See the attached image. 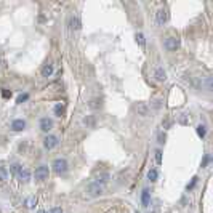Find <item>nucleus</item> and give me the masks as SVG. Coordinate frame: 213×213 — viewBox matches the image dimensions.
Segmentation results:
<instances>
[{
    "instance_id": "nucleus-29",
    "label": "nucleus",
    "mask_w": 213,
    "mask_h": 213,
    "mask_svg": "<svg viewBox=\"0 0 213 213\" xmlns=\"http://www.w3.org/2000/svg\"><path fill=\"white\" fill-rule=\"evenodd\" d=\"M2 96L3 98H11V92H10V90H7V88H3L2 90Z\"/></svg>"
},
{
    "instance_id": "nucleus-16",
    "label": "nucleus",
    "mask_w": 213,
    "mask_h": 213,
    "mask_svg": "<svg viewBox=\"0 0 213 213\" xmlns=\"http://www.w3.org/2000/svg\"><path fill=\"white\" fill-rule=\"evenodd\" d=\"M141 202H143L144 207H149V204H151V192H149V189H144L141 192Z\"/></svg>"
},
{
    "instance_id": "nucleus-37",
    "label": "nucleus",
    "mask_w": 213,
    "mask_h": 213,
    "mask_svg": "<svg viewBox=\"0 0 213 213\" xmlns=\"http://www.w3.org/2000/svg\"><path fill=\"white\" fill-rule=\"evenodd\" d=\"M149 213H159V211H157V210H151Z\"/></svg>"
},
{
    "instance_id": "nucleus-36",
    "label": "nucleus",
    "mask_w": 213,
    "mask_h": 213,
    "mask_svg": "<svg viewBox=\"0 0 213 213\" xmlns=\"http://www.w3.org/2000/svg\"><path fill=\"white\" fill-rule=\"evenodd\" d=\"M37 213H48V211H45V210H38Z\"/></svg>"
},
{
    "instance_id": "nucleus-12",
    "label": "nucleus",
    "mask_w": 213,
    "mask_h": 213,
    "mask_svg": "<svg viewBox=\"0 0 213 213\" xmlns=\"http://www.w3.org/2000/svg\"><path fill=\"white\" fill-rule=\"evenodd\" d=\"M24 128H26V122L22 119H16L11 122V130L13 131H22Z\"/></svg>"
},
{
    "instance_id": "nucleus-1",
    "label": "nucleus",
    "mask_w": 213,
    "mask_h": 213,
    "mask_svg": "<svg viewBox=\"0 0 213 213\" xmlns=\"http://www.w3.org/2000/svg\"><path fill=\"white\" fill-rule=\"evenodd\" d=\"M104 192V186L103 184H98V183H90L87 186V194L90 195V197H98V195H101Z\"/></svg>"
},
{
    "instance_id": "nucleus-7",
    "label": "nucleus",
    "mask_w": 213,
    "mask_h": 213,
    "mask_svg": "<svg viewBox=\"0 0 213 213\" xmlns=\"http://www.w3.org/2000/svg\"><path fill=\"white\" fill-rule=\"evenodd\" d=\"M155 21H157V24H159V26H164L165 22L168 21V11L165 8H159V10H157V13H155Z\"/></svg>"
},
{
    "instance_id": "nucleus-5",
    "label": "nucleus",
    "mask_w": 213,
    "mask_h": 213,
    "mask_svg": "<svg viewBox=\"0 0 213 213\" xmlns=\"http://www.w3.org/2000/svg\"><path fill=\"white\" fill-rule=\"evenodd\" d=\"M50 175V170L47 165H40L35 168V173H34V176H35V179H38V181H43V179H47Z\"/></svg>"
},
{
    "instance_id": "nucleus-4",
    "label": "nucleus",
    "mask_w": 213,
    "mask_h": 213,
    "mask_svg": "<svg viewBox=\"0 0 213 213\" xmlns=\"http://www.w3.org/2000/svg\"><path fill=\"white\" fill-rule=\"evenodd\" d=\"M58 143H59V139H58V136H55V135H47V136L43 138V148L45 149H53V148L58 146Z\"/></svg>"
},
{
    "instance_id": "nucleus-21",
    "label": "nucleus",
    "mask_w": 213,
    "mask_h": 213,
    "mask_svg": "<svg viewBox=\"0 0 213 213\" xmlns=\"http://www.w3.org/2000/svg\"><path fill=\"white\" fill-rule=\"evenodd\" d=\"M8 179V170L5 167H0V183H5Z\"/></svg>"
},
{
    "instance_id": "nucleus-31",
    "label": "nucleus",
    "mask_w": 213,
    "mask_h": 213,
    "mask_svg": "<svg viewBox=\"0 0 213 213\" xmlns=\"http://www.w3.org/2000/svg\"><path fill=\"white\" fill-rule=\"evenodd\" d=\"M160 106H162V99H155L154 103H152V108H154V109H159Z\"/></svg>"
},
{
    "instance_id": "nucleus-8",
    "label": "nucleus",
    "mask_w": 213,
    "mask_h": 213,
    "mask_svg": "<svg viewBox=\"0 0 213 213\" xmlns=\"http://www.w3.org/2000/svg\"><path fill=\"white\" fill-rule=\"evenodd\" d=\"M80 27H82L80 18H78L77 15H72L71 18H69V29L71 31H80Z\"/></svg>"
},
{
    "instance_id": "nucleus-19",
    "label": "nucleus",
    "mask_w": 213,
    "mask_h": 213,
    "mask_svg": "<svg viewBox=\"0 0 213 213\" xmlns=\"http://www.w3.org/2000/svg\"><path fill=\"white\" fill-rule=\"evenodd\" d=\"M157 178H159V171L155 170V168H151V170L148 171V179L149 181H157Z\"/></svg>"
},
{
    "instance_id": "nucleus-20",
    "label": "nucleus",
    "mask_w": 213,
    "mask_h": 213,
    "mask_svg": "<svg viewBox=\"0 0 213 213\" xmlns=\"http://www.w3.org/2000/svg\"><path fill=\"white\" fill-rule=\"evenodd\" d=\"M35 204H37V200H35V197H27V199H26V202H24V205H26V208H29V210H32V208H35Z\"/></svg>"
},
{
    "instance_id": "nucleus-11",
    "label": "nucleus",
    "mask_w": 213,
    "mask_h": 213,
    "mask_svg": "<svg viewBox=\"0 0 213 213\" xmlns=\"http://www.w3.org/2000/svg\"><path fill=\"white\" fill-rule=\"evenodd\" d=\"M53 128V120L48 119V117H43V119H40V130L48 133L50 130Z\"/></svg>"
},
{
    "instance_id": "nucleus-33",
    "label": "nucleus",
    "mask_w": 213,
    "mask_h": 213,
    "mask_svg": "<svg viewBox=\"0 0 213 213\" xmlns=\"http://www.w3.org/2000/svg\"><path fill=\"white\" fill-rule=\"evenodd\" d=\"M50 213H63V208H59V207H53V208L50 210Z\"/></svg>"
},
{
    "instance_id": "nucleus-2",
    "label": "nucleus",
    "mask_w": 213,
    "mask_h": 213,
    "mask_svg": "<svg viewBox=\"0 0 213 213\" xmlns=\"http://www.w3.org/2000/svg\"><path fill=\"white\" fill-rule=\"evenodd\" d=\"M53 171L55 173H58V175H61V173H66L67 171V168H69V165H67V162L66 159H56L53 162Z\"/></svg>"
},
{
    "instance_id": "nucleus-30",
    "label": "nucleus",
    "mask_w": 213,
    "mask_h": 213,
    "mask_svg": "<svg viewBox=\"0 0 213 213\" xmlns=\"http://www.w3.org/2000/svg\"><path fill=\"white\" fill-rule=\"evenodd\" d=\"M195 183H197V176H194V178H192V181L188 184V191H189V189H192V188L195 186Z\"/></svg>"
},
{
    "instance_id": "nucleus-28",
    "label": "nucleus",
    "mask_w": 213,
    "mask_h": 213,
    "mask_svg": "<svg viewBox=\"0 0 213 213\" xmlns=\"http://www.w3.org/2000/svg\"><path fill=\"white\" fill-rule=\"evenodd\" d=\"M157 138H159V143H160V144H164V143H165V139H167V135H165L164 131H160Z\"/></svg>"
},
{
    "instance_id": "nucleus-25",
    "label": "nucleus",
    "mask_w": 213,
    "mask_h": 213,
    "mask_svg": "<svg viewBox=\"0 0 213 213\" xmlns=\"http://www.w3.org/2000/svg\"><path fill=\"white\" fill-rule=\"evenodd\" d=\"M63 112H64V108H63L61 104H56V106H55V115L61 117V115H63Z\"/></svg>"
},
{
    "instance_id": "nucleus-10",
    "label": "nucleus",
    "mask_w": 213,
    "mask_h": 213,
    "mask_svg": "<svg viewBox=\"0 0 213 213\" xmlns=\"http://www.w3.org/2000/svg\"><path fill=\"white\" fill-rule=\"evenodd\" d=\"M154 77H155L157 82H165L167 80V72H165L164 67L157 66L155 69H154Z\"/></svg>"
},
{
    "instance_id": "nucleus-14",
    "label": "nucleus",
    "mask_w": 213,
    "mask_h": 213,
    "mask_svg": "<svg viewBox=\"0 0 213 213\" xmlns=\"http://www.w3.org/2000/svg\"><path fill=\"white\" fill-rule=\"evenodd\" d=\"M18 179L21 183H29L31 181V171L27 170V168H22L19 171V175H18Z\"/></svg>"
},
{
    "instance_id": "nucleus-39",
    "label": "nucleus",
    "mask_w": 213,
    "mask_h": 213,
    "mask_svg": "<svg viewBox=\"0 0 213 213\" xmlns=\"http://www.w3.org/2000/svg\"><path fill=\"white\" fill-rule=\"evenodd\" d=\"M136 213H138V211H136Z\"/></svg>"
},
{
    "instance_id": "nucleus-3",
    "label": "nucleus",
    "mask_w": 213,
    "mask_h": 213,
    "mask_svg": "<svg viewBox=\"0 0 213 213\" xmlns=\"http://www.w3.org/2000/svg\"><path fill=\"white\" fill-rule=\"evenodd\" d=\"M164 47L167 52H176L179 48V40L176 37H167L165 42H164Z\"/></svg>"
},
{
    "instance_id": "nucleus-17",
    "label": "nucleus",
    "mask_w": 213,
    "mask_h": 213,
    "mask_svg": "<svg viewBox=\"0 0 213 213\" xmlns=\"http://www.w3.org/2000/svg\"><path fill=\"white\" fill-rule=\"evenodd\" d=\"M83 123H85L88 128H95V125H96V117L95 115H87L85 119H83Z\"/></svg>"
},
{
    "instance_id": "nucleus-23",
    "label": "nucleus",
    "mask_w": 213,
    "mask_h": 213,
    "mask_svg": "<svg viewBox=\"0 0 213 213\" xmlns=\"http://www.w3.org/2000/svg\"><path fill=\"white\" fill-rule=\"evenodd\" d=\"M195 131H197V135H199L200 138H204L205 135H207V127H205V125H197Z\"/></svg>"
},
{
    "instance_id": "nucleus-27",
    "label": "nucleus",
    "mask_w": 213,
    "mask_h": 213,
    "mask_svg": "<svg viewBox=\"0 0 213 213\" xmlns=\"http://www.w3.org/2000/svg\"><path fill=\"white\" fill-rule=\"evenodd\" d=\"M155 162L157 164H162V151H159V149L155 151Z\"/></svg>"
},
{
    "instance_id": "nucleus-32",
    "label": "nucleus",
    "mask_w": 213,
    "mask_h": 213,
    "mask_svg": "<svg viewBox=\"0 0 213 213\" xmlns=\"http://www.w3.org/2000/svg\"><path fill=\"white\" fill-rule=\"evenodd\" d=\"M179 122H181L183 125H186V123H188V117H186V114H181V117H179Z\"/></svg>"
},
{
    "instance_id": "nucleus-22",
    "label": "nucleus",
    "mask_w": 213,
    "mask_h": 213,
    "mask_svg": "<svg viewBox=\"0 0 213 213\" xmlns=\"http://www.w3.org/2000/svg\"><path fill=\"white\" fill-rule=\"evenodd\" d=\"M10 170H11V173H13L15 176H18L19 175V171L22 170V165H19V164H13L10 167Z\"/></svg>"
},
{
    "instance_id": "nucleus-9",
    "label": "nucleus",
    "mask_w": 213,
    "mask_h": 213,
    "mask_svg": "<svg viewBox=\"0 0 213 213\" xmlns=\"http://www.w3.org/2000/svg\"><path fill=\"white\" fill-rule=\"evenodd\" d=\"M135 111H136V114L141 115V117H148L149 115V106L146 103H138L136 106H135Z\"/></svg>"
},
{
    "instance_id": "nucleus-24",
    "label": "nucleus",
    "mask_w": 213,
    "mask_h": 213,
    "mask_svg": "<svg viewBox=\"0 0 213 213\" xmlns=\"http://www.w3.org/2000/svg\"><path fill=\"white\" fill-rule=\"evenodd\" d=\"M135 38H136V43L139 45V47H144V43H146V40H144V35L141 32H138L136 35H135Z\"/></svg>"
},
{
    "instance_id": "nucleus-13",
    "label": "nucleus",
    "mask_w": 213,
    "mask_h": 213,
    "mask_svg": "<svg viewBox=\"0 0 213 213\" xmlns=\"http://www.w3.org/2000/svg\"><path fill=\"white\" fill-rule=\"evenodd\" d=\"M109 179H111L109 173H106V171H99V173H96V176H95V183H98V184H104V183H108Z\"/></svg>"
},
{
    "instance_id": "nucleus-35",
    "label": "nucleus",
    "mask_w": 213,
    "mask_h": 213,
    "mask_svg": "<svg viewBox=\"0 0 213 213\" xmlns=\"http://www.w3.org/2000/svg\"><path fill=\"white\" fill-rule=\"evenodd\" d=\"M208 160H210V157H208V155H207V157H205V159H204V164H202V167H205L207 164H208Z\"/></svg>"
},
{
    "instance_id": "nucleus-15",
    "label": "nucleus",
    "mask_w": 213,
    "mask_h": 213,
    "mask_svg": "<svg viewBox=\"0 0 213 213\" xmlns=\"http://www.w3.org/2000/svg\"><path fill=\"white\" fill-rule=\"evenodd\" d=\"M88 108H90V109H93V111L101 109V108H103V101H101L99 98H93V99H90Z\"/></svg>"
},
{
    "instance_id": "nucleus-26",
    "label": "nucleus",
    "mask_w": 213,
    "mask_h": 213,
    "mask_svg": "<svg viewBox=\"0 0 213 213\" xmlns=\"http://www.w3.org/2000/svg\"><path fill=\"white\" fill-rule=\"evenodd\" d=\"M27 98H29V95H27V93H24V95H19V96H18V99H16V103H18V104H21V103H24V101H26Z\"/></svg>"
},
{
    "instance_id": "nucleus-18",
    "label": "nucleus",
    "mask_w": 213,
    "mask_h": 213,
    "mask_svg": "<svg viewBox=\"0 0 213 213\" xmlns=\"http://www.w3.org/2000/svg\"><path fill=\"white\" fill-rule=\"evenodd\" d=\"M53 74V64L52 63H47L42 69V77H50Z\"/></svg>"
},
{
    "instance_id": "nucleus-6",
    "label": "nucleus",
    "mask_w": 213,
    "mask_h": 213,
    "mask_svg": "<svg viewBox=\"0 0 213 213\" xmlns=\"http://www.w3.org/2000/svg\"><path fill=\"white\" fill-rule=\"evenodd\" d=\"M194 85L197 87L199 90H207V92H210V90H211V78L210 77H200Z\"/></svg>"
},
{
    "instance_id": "nucleus-34",
    "label": "nucleus",
    "mask_w": 213,
    "mask_h": 213,
    "mask_svg": "<svg viewBox=\"0 0 213 213\" xmlns=\"http://www.w3.org/2000/svg\"><path fill=\"white\" fill-rule=\"evenodd\" d=\"M162 125H164L165 128H168V127H170V120H168V119H165L164 122H162Z\"/></svg>"
},
{
    "instance_id": "nucleus-38",
    "label": "nucleus",
    "mask_w": 213,
    "mask_h": 213,
    "mask_svg": "<svg viewBox=\"0 0 213 213\" xmlns=\"http://www.w3.org/2000/svg\"><path fill=\"white\" fill-rule=\"evenodd\" d=\"M0 213H2V211H0Z\"/></svg>"
}]
</instances>
